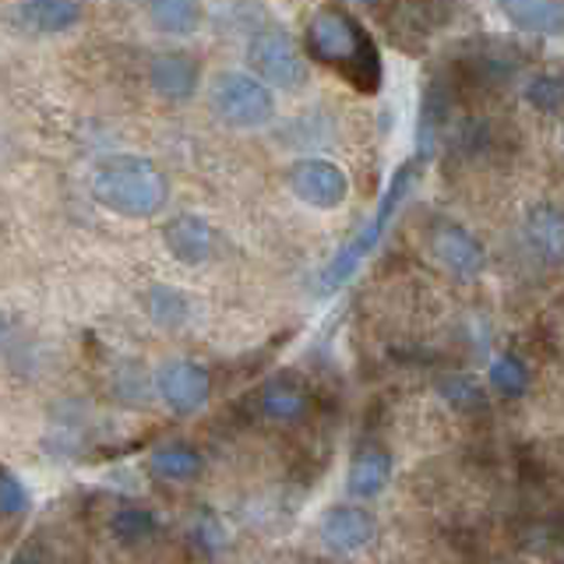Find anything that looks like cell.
<instances>
[{
    "instance_id": "8",
    "label": "cell",
    "mask_w": 564,
    "mask_h": 564,
    "mask_svg": "<svg viewBox=\"0 0 564 564\" xmlns=\"http://www.w3.org/2000/svg\"><path fill=\"white\" fill-rule=\"evenodd\" d=\"M431 251L434 258L445 264V269L458 279H473L484 272L487 264V251L484 243L476 240L466 226H455V223H441L434 226L431 234Z\"/></svg>"
},
{
    "instance_id": "1",
    "label": "cell",
    "mask_w": 564,
    "mask_h": 564,
    "mask_svg": "<svg viewBox=\"0 0 564 564\" xmlns=\"http://www.w3.org/2000/svg\"><path fill=\"white\" fill-rule=\"evenodd\" d=\"M307 53L364 96H375L381 88V53L370 32L343 8H322L311 18Z\"/></svg>"
},
{
    "instance_id": "19",
    "label": "cell",
    "mask_w": 564,
    "mask_h": 564,
    "mask_svg": "<svg viewBox=\"0 0 564 564\" xmlns=\"http://www.w3.org/2000/svg\"><path fill=\"white\" fill-rule=\"evenodd\" d=\"M155 529H159L155 511L149 505H138V501L117 505L113 516H110V536L120 543H141V540L155 536Z\"/></svg>"
},
{
    "instance_id": "3",
    "label": "cell",
    "mask_w": 564,
    "mask_h": 564,
    "mask_svg": "<svg viewBox=\"0 0 564 564\" xmlns=\"http://www.w3.org/2000/svg\"><path fill=\"white\" fill-rule=\"evenodd\" d=\"M212 113L237 131H258L269 128L275 117V96L258 75L247 70H219L208 85Z\"/></svg>"
},
{
    "instance_id": "24",
    "label": "cell",
    "mask_w": 564,
    "mask_h": 564,
    "mask_svg": "<svg viewBox=\"0 0 564 564\" xmlns=\"http://www.w3.org/2000/svg\"><path fill=\"white\" fill-rule=\"evenodd\" d=\"M29 505H32V501H29V490H25V484L18 480L14 473L0 469V519H11V522L25 519Z\"/></svg>"
},
{
    "instance_id": "12",
    "label": "cell",
    "mask_w": 564,
    "mask_h": 564,
    "mask_svg": "<svg viewBox=\"0 0 564 564\" xmlns=\"http://www.w3.org/2000/svg\"><path fill=\"white\" fill-rule=\"evenodd\" d=\"M163 243L181 264H202L212 258V251H216V229H212L202 216L184 212V216H173L163 226Z\"/></svg>"
},
{
    "instance_id": "4",
    "label": "cell",
    "mask_w": 564,
    "mask_h": 564,
    "mask_svg": "<svg viewBox=\"0 0 564 564\" xmlns=\"http://www.w3.org/2000/svg\"><path fill=\"white\" fill-rule=\"evenodd\" d=\"M413 170H416L413 163H405V166L392 176V184H388V191L381 194V202H378V208H375V216H370V219L364 223L360 234L352 237V240L343 247V251L328 261V269L322 272V290H325V293L339 290L343 282L360 269L364 258H370V251L378 247V240H381V234L388 229V223H392V216L399 212V205L405 202V194H410Z\"/></svg>"
},
{
    "instance_id": "7",
    "label": "cell",
    "mask_w": 564,
    "mask_h": 564,
    "mask_svg": "<svg viewBox=\"0 0 564 564\" xmlns=\"http://www.w3.org/2000/svg\"><path fill=\"white\" fill-rule=\"evenodd\" d=\"M155 392L173 413L194 416L212 399V375L194 360H170L155 370Z\"/></svg>"
},
{
    "instance_id": "13",
    "label": "cell",
    "mask_w": 564,
    "mask_h": 564,
    "mask_svg": "<svg viewBox=\"0 0 564 564\" xmlns=\"http://www.w3.org/2000/svg\"><path fill=\"white\" fill-rule=\"evenodd\" d=\"M258 413L272 423H300L311 410V392L296 378H272L258 388Z\"/></svg>"
},
{
    "instance_id": "14",
    "label": "cell",
    "mask_w": 564,
    "mask_h": 564,
    "mask_svg": "<svg viewBox=\"0 0 564 564\" xmlns=\"http://www.w3.org/2000/svg\"><path fill=\"white\" fill-rule=\"evenodd\" d=\"M82 0H18L22 25L40 35H61L82 22Z\"/></svg>"
},
{
    "instance_id": "16",
    "label": "cell",
    "mask_w": 564,
    "mask_h": 564,
    "mask_svg": "<svg viewBox=\"0 0 564 564\" xmlns=\"http://www.w3.org/2000/svg\"><path fill=\"white\" fill-rule=\"evenodd\" d=\"M149 469L166 484H184L202 473V452L191 441H163V445L152 448Z\"/></svg>"
},
{
    "instance_id": "5",
    "label": "cell",
    "mask_w": 564,
    "mask_h": 564,
    "mask_svg": "<svg viewBox=\"0 0 564 564\" xmlns=\"http://www.w3.org/2000/svg\"><path fill=\"white\" fill-rule=\"evenodd\" d=\"M247 57H251L254 70L261 82H272L275 88H300L307 82V61L300 46L290 40V32H282L275 25L261 29L251 35V46H247Z\"/></svg>"
},
{
    "instance_id": "15",
    "label": "cell",
    "mask_w": 564,
    "mask_h": 564,
    "mask_svg": "<svg viewBox=\"0 0 564 564\" xmlns=\"http://www.w3.org/2000/svg\"><path fill=\"white\" fill-rule=\"evenodd\" d=\"M505 22L529 35H561V0H498Z\"/></svg>"
},
{
    "instance_id": "18",
    "label": "cell",
    "mask_w": 564,
    "mask_h": 564,
    "mask_svg": "<svg viewBox=\"0 0 564 564\" xmlns=\"http://www.w3.org/2000/svg\"><path fill=\"white\" fill-rule=\"evenodd\" d=\"M525 237L533 251L546 261H561V208L557 205H536L525 219Z\"/></svg>"
},
{
    "instance_id": "21",
    "label": "cell",
    "mask_w": 564,
    "mask_h": 564,
    "mask_svg": "<svg viewBox=\"0 0 564 564\" xmlns=\"http://www.w3.org/2000/svg\"><path fill=\"white\" fill-rule=\"evenodd\" d=\"M437 392H441V399H445L455 413L473 416V413H484V410H487L484 388L476 384L473 378H466V375H448V378H441V381H437Z\"/></svg>"
},
{
    "instance_id": "17",
    "label": "cell",
    "mask_w": 564,
    "mask_h": 564,
    "mask_svg": "<svg viewBox=\"0 0 564 564\" xmlns=\"http://www.w3.org/2000/svg\"><path fill=\"white\" fill-rule=\"evenodd\" d=\"M149 22L163 35H194L202 29V0H145Z\"/></svg>"
},
{
    "instance_id": "11",
    "label": "cell",
    "mask_w": 564,
    "mask_h": 564,
    "mask_svg": "<svg viewBox=\"0 0 564 564\" xmlns=\"http://www.w3.org/2000/svg\"><path fill=\"white\" fill-rule=\"evenodd\" d=\"M388 484H392V455H388V448H381L378 441H364L349 458V473H346L349 494L360 501H370V498H378V494H384Z\"/></svg>"
},
{
    "instance_id": "9",
    "label": "cell",
    "mask_w": 564,
    "mask_h": 564,
    "mask_svg": "<svg viewBox=\"0 0 564 564\" xmlns=\"http://www.w3.org/2000/svg\"><path fill=\"white\" fill-rule=\"evenodd\" d=\"M375 536H378V522L360 505H335L322 519V540L335 554L364 551V546L375 543Z\"/></svg>"
},
{
    "instance_id": "2",
    "label": "cell",
    "mask_w": 564,
    "mask_h": 564,
    "mask_svg": "<svg viewBox=\"0 0 564 564\" xmlns=\"http://www.w3.org/2000/svg\"><path fill=\"white\" fill-rule=\"evenodd\" d=\"M93 198L120 219H152L166 208L170 187L152 159L113 152L93 166Z\"/></svg>"
},
{
    "instance_id": "6",
    "label": "cell",
    "mask_w": 564,
    "mask_h": 564,
    "mask_svg": "<svg viewBox=\"0 0 564 564\" xmlns=\"http://www.w3.org/2000/svg\"><path fill=\"white\" fill-rule=\"evenodd\" d=\"M286 181L296 198L317 212L339 208L349 194V181H346L343 166L332 163V159H322V155L296 159V163L286 170Z\"/></svg>"
},
{
    "instance_id": "22",
    "label": "cell",
    "mask_w": 564,
    "mask_h": 564,
    "mask_svg": "<svg viewBox=\"0 0 564 564\" xmlns=\"http://www.w3.org/2000/svg\"><path fill=\"white\" fill-rule=\"evenodd\" d=\"M525 102L543 117H561V102H564L561 78L557 75H536L525 85Z\"/></svg>"
},
{
    "instance_id": "23",
    "label": "cell",
    "mask_w": 564,
    "mask_h": 564,
    "mask_svg": "<svg viewBox=\"0 0 564 564\" xmlns=\"http://www.w3.org/2000/svg\"><path fill=\"white\" fill-rule=\"evenodd\" d=\"M149 311H152V317L159 325H184L187 314H191L187 300L176 290H170V286H155L149 293Z\"/></svg>"
},
{
    "instance_id": "25",
    "label": "cell",
    "mask_w": 564,
    "mask_h": 564,
    "mask_svg": "<svg viewBox=\"0 0 564 564\" xmlns=\"http://www.w3.org/2000/svg\"><path fill=\"white\" fill-rule=\"evenodd\" d=\"M194 536H198V543H208L212 551H219L226 540L219 519H212V516H198V522H194Z\"/></svg>"
},
{
    "instance_id": "20",
    "label": "cell",
    "mask_w": 564,
    "mask_h": 564,
    "mask_svg": "<svg viewBox=\"0 0 564 564\" xmlns=\"http://www.w3.org/2000/svg\"><path fill=\"white\" fill-rule=\"evenodd\" d=\"M487 378L498 395L522 399L529 392V384H533V370H529V364L519 357V352H498V357L490 360Z\"/></svg>"
},
{
    "instance_id": "10",
    "label": "cell",
    "mask_w": 564,
    "mask_h": 564,
    "mask_svg": "<svg viewBox=\"0 0 564 564\" xmlns=\"http://www.w3.org/2000/svg\"><path fill=\"white\" fill-rule=\"evenodd\" d=\"M149 82L155 88V96H163L170 102H187L202 85L198 61L184 50L155 53V61L149 64Z\"/></svg>"
}]
</instances>
